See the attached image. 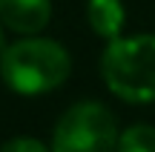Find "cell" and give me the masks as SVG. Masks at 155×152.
Listing matches in <instances>:
<instances>
[{
	"label": "cell",
	"instance_id": "1",
	"mask_svg": "<svg viewBox=\"0 0 155 152\" xmlns=\"http://www.w3.org/2000/svg\"><path fill=\"white\" fill-rule=\"evenodd\" d=\"M72 72V57L58 40L29 37L6 46L0 55V78L12 92L23 98L46 95L58 89Z\"/></svg>",
	"mask_w": 155,
	"mask_h": 152
},
{
	"label": "cell",
	"instance_id": "2",
	"mask_svg": "<svg viewBox=\"0 0 155 152\" xmlns=\"http://www.w3.org/2000/svg\"><path fill=\"white\" fill-rule=\"evenodd\" d=\"M101 78L106 89L127 103L155 101V34L109 40L101 57Z\"/></svg>",
	"mask_w": 155,
	"mask_h": 152
},
{
	"label": "cell",
	"instance_id": "3",
	"mask_svg": "<svg viewBox=\"0 0 155 152\" xmlns=\"http://www.w3.org/2000/svg\"><path fill=\"white\" fill-rule=\"evenodd\" d=\"M118 121L104 103L81 101L58 118L52 152H118Z\"/></svg>",
	"mask_w": 155,
	"mask_h": 152
},
{
	"label": "cell",
	"instance_id": "4",
	"mask_svg": "<svg viewBox=\"0 0 155 152\" xmlns=\"http://www.w3.org/2000/svg\"><path fill=\"white\" fill-rule=\"evenodd\" d=\"M52 20V0H0V23L17 34H38Z\"/></svg>",
	"mask_w": 155,
	"mask_h": 152
},
{
	"label": "cell",
	"instance_id": "5",
	"mask_svg": "<svg viewBox=\"0 0 155 152\" xmlns=\"http://www.w3.org/2000/svg\"><path fill=\"white\" fill-rule=\"evenodd\" d=\"M86 20L92 26V32L104 40H118L121 37L124 20H127V11H124L121 0H89L86 6Z\"/></svg>",
	"mask_w": 155,
	"mask_h": 152
},
{
	"label": "cell",
	"instance_id": "6",
	"mask_svg": "<svg viewBox=\"0 0 155 152\" xmlns=\"http://www.w3.org/2000/svg\"><path fill=\"white\" fill-rule=\"evenodd\" d=\"M118 152H155V126L135 124L124 129L118 138Z\"/></svg>",
	"mask_w": 155,
	"mask_h": 152
},
{
	"label": "cell",
	"instance_id": "7",
	"mask_svg": "<svg viewBox=\"0 0 155 152\" xmlns=\"http://www.w3.org/2000/svg\"><path fill=\"white\" fill-rule=\"evenodd\" d=\"M0 152H52L46 149L43 141H38V138H29V135H20V138H12V141H6Z\"/></svg>",
	"mask_w": 155,
	"mask_h": 152
},
{
	"label": "cell",
	"instance_id": "8",
	"mask_svg": "<svg viewBox=\"0 0 155 152\" xmlns=\"http://www.w3.org/2000/svg\"><path fill=\"white\" fill-rule=\"evenodd\" d=\"M3 49H6V34H3V29H0V55H3Z\"/></svg>",
	"mask_w": 155,
	"mask_h": 152
}]
</instances>
